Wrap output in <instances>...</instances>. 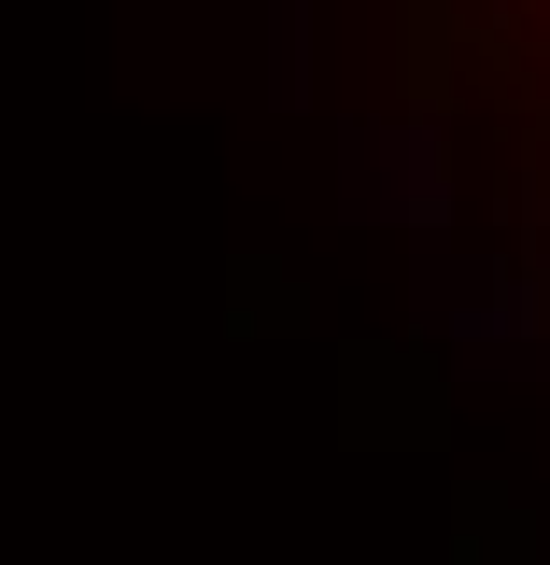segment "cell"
I'll use <instances>...</instances> for the list:
<instances>
[{
    "instance_id": "1",
    "label": "cell",
    "mask_w": 550,
    "mask_h": 565,
    "mask_svg": "<svg viewBox=\"0 0 550 565\" xmlns=\"http://www.w3.org/2000/svg\"><path fill=\"white\" fill-rule=\"evenodd\" d=\"M481 43H494V71L537 99V128H550V0H481Z\"/></svg>"
}]
</instances>
